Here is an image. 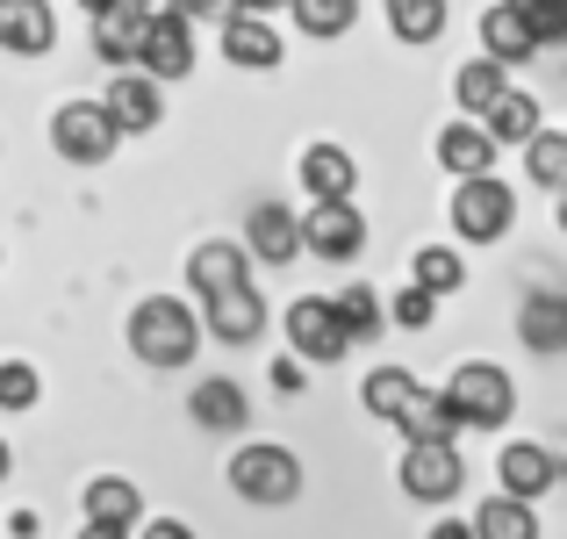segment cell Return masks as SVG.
<instances>
[{"label":"cell","mask_w":567,"mask_h":539,"mask_svg":"<svg viewBox=\"0 0 567 539\" xmlns=\"http://www.w3.org/2000/svg\"><path fill=\"white\" fill-rule=\"evenodd\" d=\"M130 346H137L144 367H187L194 346H202V317H194L181 295H152L130 317Z\"/></svg>","instance_id":"1"},{"label":"cell","mask_w":567,"mask_h":539,"mask_svg":"<svg viewBox=\"0 0 567 539\" xmlns=\"http://www.w3.org/2000/svg\"><path fill=\"white\" fill-rule=\"evenodd\" d=\"M439 396H445V410H453V425H482V431L511 425V410H517L511 374L488 367V359H467V367H453V382H445Z\"/></svg>","instance_id":"2"},{"label":"cell","mask_w":567,"mask_h":539,"mask_svg":"<svg viewBox=\"0 0 567 539\" xmlns=\"http://www.w3.org/2000/svg\"><path fill=\"white\" fill-rule=\"evenodd\" d=\"M230 489L245 504H295L302 497V468L288 446H237L230 454Z\"/></svg>","instance_id":"3"},{"label":"cell","mask_w":567,"mask_h":539,"mask_svg":"<svg viewBox=\"0 0 567 539\" xmlns=\"http://www.w3.org/2000/svg\"><path fill=\"white\" fill-rule=\"evenodd\" d=\"M137 72H152L158 87H166V80H187V72H194V22H187L181 8H173V0L144 14V37H137Z\"/></svg>","instance_id":"4"},{"label":"cell","mask_w":567,"mask_h":539,"mask_svg":"<svg viewBox=\"0 0 567 539\" xmlns=\"http://www.w3.org/2000/svg\"><path fill=\"white\" fill-rule=\"evenodd\" d=\"M511 216H517V194L503 187L496 173H467L453 187V231L474 237V245H496V237L511 231Z\"/></svg>","instance_id":"5"},{"label":"cell","mask_w":567,"mask_h":539,"mask_svg":"<svg viewBox=\"0 0 567 539\" xmlns=\"http://www.w3.org/2000/svg\"><path fill=\"white\" fill-rule=\"evenodd\" d=\"M402 489H410L416 504H445L467 489V460H460L453 439H410V454H402Z\"/></svg>","instance_id":"6"},{"label":"cell","mask_w":567,"mask_h":539,"mask_svg":"<svg viewBox=\"0 0 567 539\" xmlns=\"http://www.w3.org/2000/svg\"><path fill=\"white\" fill-rule=\"evenodd\" d=\"M288 346L295 359H309V367H338V359L352 353L346 324H338V309L323 303V295H302V303H288Z\"/></svg>","instance_id":"7"},{"label":"cell","mask_w":567,"mask_h":539,"mask_svg":"<svg viewBox=\"0 0 567 539\" xmlns=\"http://www.w3.org/2000/svg\"><path fill=\"white\" fill-rule=\"evenodd\" d=\"M115 138H123V130L109 123L101 101H65V109L51 115V144L72 159V166H101V159L115 152Z\"/></svg>","instance_id":"8"},{"label":"cell","mask_w":567,"mask_h":539,"mask_svg":"<svg viewBox=\"0 0 567 539\" xmlns=\"http://www.w3.org/2000/svg\"><path fill=\"white\" fill-rule=\"evenodd\" d=\"M295 231H302V252H317V260H331V266L360 260V245H367V216L352 209V194L346 202H317Z\"/></svg>","instance_id":"9"},{"label":"cell","mask_w":567,"mask_h":539,"mask_svg":"<svg viewBox=\"0 0 567 539\" xmlns=\"http://www.w3.org/2000/svg\"><path fill=\"white\" fill-rule=\"evenodd\" d=\"M101 109H109V123L123 130V138H144V130L166 123V87H158L152 72H115Z\"/></svg>","instance_id":"10"},{"label":"cell","mask_w":567,"mask_h":539,"mask_svg":"<svg viewBox=\"0 0 567 539\" xmlns=\"http://www.w3.org/2000/svg\"><path fill=\"white\" fill-rule=\"evenodd\" d=\"M0 51H14V58L58 51V14H51V0H0Z\"/></svg>","instance_id":"11"},{"label":"cell","mask_w":567,"mask_h":539,"mask_svg":"<svg viewBox=\"0 0 567 539\" xmlns=\"http://www.w3.org/2000/svg\"><path fill=\"white\" fill-rule=\"evenodd\" d=\"M223 58H230V65H245V72H274L280 65V29L266 22V14H223Z\"/></svg>","instance_id":"12"},{"label":"cell","mask_w":567,"mask_h":539,"mask_svg":"<svg viewBox=\"0 0 567 539\" xmlns=\"http://www.w3.org/2000/svg\"><path fill=\"white\" fill-rule=\"evenodd\" d=\"M202 303H208L202 332L230 338V346L259 338V324H266V303H259V288H251V281H237V288H216V295H202Z\"/></svg>","instance_id":"13"},{"label":"cell","mask_w":567,"mask_h":539,"mask_svg":"<svg viewBox=\"0 0 567 539\" xmlns=\"http://www.w3.org/2000/svg\"><path fill=\"white\" fill-rule=\"evenodd\" d=\"M245 252H251L259 266H288L295 252H302V231H295V209H280V202H259V209H251Z\"/></svg>","instance_id":"14"},{"label":"cell","mask_w":567,"mask_h":539,"mask_svg":"<svg viewBox=\"0 0 567 539\" xmlns=\"http://www.w3.org/2000/svg\"><path fill=\"white\" fill-rule=\"evenodd\" d=\"M137 37H144V8H130V0L94 8V51H101V65H137Z\"/></svg>","instance_id":"15"},{"label":"cell","mask_w":567,"mask_h":539,"mask_svg":"<svg viewBox=\"0 0 567 539\" xmlns=\"http://www.w3.org/2000/svg\"><path fill=\"white\" fill-rule=\"evenodd\" d=\"M245 266H251L245 245H230V237H208V245H194L187 281H194V295H216V288H237V281H251Z\"/></svg>","instance_id":"16"},{"label":"cell","mask_w":567,"mask_h":539,"mask_svg":"<svg viewBox=\"0 0 567 539\" xmlns=\"http://www.w3.org/2000/svg\"><path fill=\"white\" fill-rule=\"evenodd\" d=\"M302 187L317 194V202H346V194L360 187V166H352L346 144H309L302 152Z\"/></svg>","instance_id":"17"},{"label":"cell","mask_w":567,"mask_h":539,"mask_svg":"<svg viewBox=\"0 0 567 539\" xmlns=\"http://www.w3.org/2000/svg\"><path fill=\"white\" fill-rule=\"evenodd\" d=\"M496 475H503V497H546L554 489V475H560V460L546 454V446H503V460H496Z\"/></svg>","instance_id":"18"},{"label":"cell","mask_w":567,"mask_h":539,"mask_svg":"<svg viewBox=\"0 0 567 539\" xmlns=\"http://www.w3.org/2000/svg\"><path fill=\"white\" fill-rule=\"evenodd\" d=\"M482 58H496V65H525V58H539V43H532V29L511 14V0H496V8L482 14Z\"/></svg>","instance_id":"19"},{"label":"cell","mask_w":567,"mask_h":539,"mask_svg":"<svg viewBox=\"0 0 567 539\" xmlns=\"http://www.w3.org/2000/svg\"><path fill=\"white\" fill-rule=\"evenodd\" d=\"M439 166L460 173V180H467V173H488V166H496V144H488V130H482V123H445V130H439Z\"/></svg>","instance_id":"20"},{"label":"cell","mask_w":567,"mask_h":539,"mask_svg":"<svg viewBox=\"0 0 567 539\" xmlns=\"http://www.w3.org/2000/svg\"><path fill=\"white\" fill-rule=\"evenodd\" d=\"M482 130H488V144H525L532 130H539V101L517 94V87H503V94L482 109Z\"/></svg>","instance_id":"21"},{"label":"cell","mask_w":567,"mask_h":539,"mask_svg":"<svg viewBox=\"0 0 567 539\" xmlns=\"http://www.w3.org/2000/svg\"><path fill=\"white\" fill-rule=\"evenodd\" d=\"M137 511H144V497L123 482V475H94V482H86V518H94V526L130 532V526H137Z\"/></svg>","instance_id":"22"},{"label":"cell","mask_w":567,"mask_h":539,"mask_svg":"<svg viewBox=\"0 0 567 539\" xmlns=\"http://www.w3.org/2000/svg\"><path fill=\"white\" fill-rule=\"evenodd\" d=\"M194 425H202V431H245V388L223 382V374L202 382V388H194Z\"/></svg>","instance_id":"23"},{"label":"cell","mask_w":567,"mask_h":539,"mask_svg":"<svg viewBox=\"0 0 567 539\" xmlns=\"http://www.w3.org/2000/svg\"><path fill=\"white\" fill-rule=\"evenodd\" d=\"M474 539H539V518L525 497H488L474 511Z\"/></svg>","instance_id":"24"},{"label":"cell","mask_w":567,"mask_h":539,"mask_svg":"<svg viewBox=\"0 0 567 539\" xmlns=\"http://www.w3.org/2000/svg\"><path fill=\"white\" fill-rule=\"evenodd\" d=\"M395 43H439L445 37V0H388Z\"/></svg>","instance_id":"25"},{"label":"cell","mask_w":567,"mask_h":539,"mask_svg":"<svg viewBox=\"0 0 567 539\" xmlns=\"http://www.w3.org/2000/svg\"><path fill=\"white\" fill-rule=\"evenodd\" d=\"M525 346L532 353H560L567 346V295H532L525 303Z\"/></svg>","instance_id":"26"},{"label":"cell","mask_w":567,"mask_h":539,"mask_svg":"<svg viewBox=\"0 0 567 539\" xmlns=\"http://www.w3.org/2000/svg\"><path fill=\"white\" fill-rule=\"evenodd\" d=\"M395 425L410 431V439H453V410H445V396H424V388H410V403L395 410Z\"/></svg>","instance_id":"27"},{"label":"cell","mask_w":567,"mask_h":539,"mask_svg":"<svg viewBox=\"0 0 567 539\" xmlns=\"http://www.w3.org/2000/svg\"><path fill=\"white\" fill-rule=\"evenodd\" d=\"M503 87H511V80H503V65H496V58H474V65H460V72H453V101H460L467 115H482L488 101L503 94Z\"/></svg>","instance_id":"28"},{"label":"cell","mask_w":567,"mask_h":539,"mask_svg":"<svg viewBox=\"0 0 567 539\" xmlns=\"http://www.w3.org/2000/svg\"><path fill=\"white\" fill-rule=\"evenodd\" d=\"M410 274H416V288H431V295H460L467 266H460V252H453V245H424V252L410 260Z\"/></svg>","instance_id":"29"},{"label":"cell","mask_w":567,"mask_h":539,"mask_svg":"<svg viewBox=\"0 0 567 539\" xmlns=\"http://www.w3.org/2000/svg\"><path fill=\"white\" fill-rule=\"evenodd\" d=\"M288 8L302 22V37H346L360 22V0H288Z\"/></svg>","instance_id":"30"},{"label":"cell","mask_w":567,"mask_h":539,"mask_svg":"<svg viewBox=\"0 0 567 539\" xmlns=\"http://www.w3.org/2000/svg\"><path fill=\"white\" fill-rule=\"evenodd\" d=\"M331 309H338V324H346L352 346H360V338H374L381 324H388V317H381V295H374V288H360V281H352V288H338V303H331Z\"/></svg>","instance_id":"31"},{"label":"cell","mask_w":567,"mask_h":539,"mask_svg":"<svg viewBox=\"0 0 567 539\" xmlns=\"http://www.w3.org/2000/svg\"><path fill=\"white\" fill-rule=\"evenodd\" d=\"M525 166H532L539 187H560V180H567V138H560V130H532V138H525Z\"/></svg>","instance_id":"32"},{"label":"cell","mask_w":567,"mask_h":539,"mask_svg":"<svg viewBox=\"0 0 567 539\" xmlns=\"http://www.w3.org/2000/svg\"><path fill=\"white\" fill-rule=\"evenodd\" d=\"M511 14L532 29V43H539V51L567 37V0H511Z\"/></svg>","instance_id":"33"},{"label":"cell","mask_w":567,"mask_h":539,"mask_svg":"<svg viewBox=\"0 0 567 539\" xmlns=\"http://www.w3.org/2000/svg\"><path fill=\"white\" fill-rule=\"evenodd\" d=\"M410 388H416V374H402V367H374V374H367V410H374V417H395L402 403H410Z\"/></svg>","instance_id":"34"},{"label":"cell","mask_w":567,"mask_h":539,"mask_svg":"<svg viewBox=\"0 0 567 539\" xmlns=\"http://www.w3.org/2000/svg\"><path fill=\"white\" fill-rule=\"evenodd\" d=\"M37 396H43L37 367H29V359H0V403H8V410H29Z\"/></svg>","instance_id":"35"},{"label":"cell","mask_w":567,"mask_h":539,"mask_svg":"<svg viewBox=\"0 0 567 539\" xmlns=\"http://www.w3.org/2000/svg\"><path fill=\"white\" fill-rule=\"evenodd\" d=\"M431 309H439V295L410 281V288L395 295V309H381V317H388V324H402V332H431Z\"/></svg>","instance_id":"36"},{"label":"cell","mask_w":567,"mask_h":539,"mask_svg":"<svg viewBox=\"0 0 567 539\" xmlns=\"http://www.w3.org/2000/svg\"><path fill=\"white\" fill-rule=\"evenodd\" d=\"M173 8H181L187 22H223V14H230V0H173Z\"/></svg>","instance_id":"37"},{"label":"cell","mask_w":567,"mask_h":539,"mask_svg":"<svg viewBox=\"0 0 567 539\" xmlns=\"http://www.w3.org/2000/svg\"><path fill=\"white\" fill-rule=\"evenodd\" d=\"M274 388H280V396H295V388H309V382H302V359H274Z\"/></svg>","instance_id":"38"},{"label":"cell","mask_w":567,"mask_h":539,"mask_svg":"<svg viewBox=\"0 0 567 539\" xmlns=\"http://www.w3.org/2000/svg\"><path fill=\"white\" fill-rule=\"evenodd\" d=\"M144 539H194L181 518H152V526H144Z\"/></svg>","instance_id":"39"},{"label":"cell","mask_w":567,"mask_h":539,"mask_svg":"<svg viewBox=\"0 0 567 539\" xmlns=\"http://www.w3.org/2000/svg\"><path fill=\"white\" fill-rule=\"evenodd\" d=\"M230 8H237V14H280L288 0H230Z\"/></svg>","instance_id":"40"},{"label":"cell","mask_w":567,"mask_h":539,"mask_svg":"<svg viewBox=\"0 0 567 539\" xmlns=\"http://www.w3.org/2000/svg\"><path fill=\"white\" fill-rule=\"evenodd\" d=\"M431 539H474V526H460V518H445V526H431Z\"/></svg>","instance_id":"41"},{"label":"cell","mask_w":567,"mask_h":539,"mask_svg":"<svg viewBox=\"0 0 567 539\" xmlns=\"http://www.w3.org/2000/svg\"><path fill=\"white\" fill-rule=\"evenodd\" d=\"M80 539H123V532H115V526H94V518H86V532Z\"/></svg>","instance_id":"42"},{"label":"cell","mask_w":567,"mask_h":539,"mask_svg":"<svg viewBox=\"0 0 567 539\" xmlns=\"http://www.w3.org/2000/svg\"><path fill=\"white\" fill-rule=\"evenodd\" d=\"M8 468H14V454H8V439H0V482H8Z\"/></svg>","instance_id":"43"},{"label":"cell","mask_w":567,"mask_h":539,"mask_svg":"<svg viewBox=\"0 0 567 539\" xmlns=\"http://www.w3.org/2000/svg\"><path fill=\"white\" fill-rule=\"evenodd\" d=\"M80 8H86V14H94V8H109V0H80Z\"/></svg>","instance_id":"44"}]
</instances>
